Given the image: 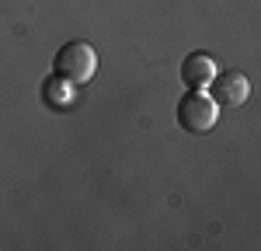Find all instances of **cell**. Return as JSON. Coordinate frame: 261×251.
I'll list each match as a JSON object with an SVG mask.
<instances>
[{
    "label": "cell",
    "instance_id": "obj_1",
    "mask_svg": "<svg viewBox=\"0 0 261 251\" xmlns=\"http://www.w3.org/2000/svg\"><path fill=\"white\" fill-rule=\"evenodd\" d=\"M53 73H60L63 81H70V84L91 81L98 73V53H94V45L84 39L66 42L56 53V60H53Z\"/></svg>",
    "mask_w": 261,
    "mask_h": 251
},
{
    "label": "cell",
    "instance_id": "obj_2",
    "mask_svg": "<svg viewBox=\"0 0 261 251\" xmlns=\"http://www.w3.org/2000/svg\"><path fill=\"white\" fill-rule=\"evenodd\" d=\"M220 122V105L213 102V94H205V91H188V94H181L178 98V126L185 133H209L213 126Z\"/></svg>",
    "mask_w": 261,
    "mask_h": 251
},
{
    "label": "cell",
    "instance_id": "obj_3",
    "mask_svg": "<svg viewBox=\"0 0 261 251\" xmlns=\"http://www.w3.org/2000/svg\"><path fill=\"white\" fill-rule=\"evenodd\" d=\"M247 94H251V81L244 77L241 70H226V73L216 70V77H213V102L216 105L241 108L247 102Z\"/></svg>",
    "mask_w": 261,
    "mask_h": 251
},
{
    "label": "cell",
    "instance_id": "obj_4",
    "mask_svg": "<svg viewBox=\"0 0 261 251\" xmlns=\"http://www.w3.org/2000/svg\"><path fill=\"white\" fill-rule=\"evenodd\" d=\"M213 77H216V63H213L209 53H188L181 60V81L192 91H205L213 84Z\"/></svg>",
    "mask_w": 261,
    "mask_h": 251
},
{
    "label": "cell",
    "instance_id": "obj_5",
    "mask_svg": "<svg viewBox=\"0 0 261 251\" xmlns=\"http://www.w3.org/2000/svg\"><path fill=\"white\" fill-rule=\"evenodd\" d=\"M73 87H77V84H70V81H63L60 73H53L49 81L42 84V98H45L49 108H70V105L77 102Z\"/></svg>",
    "mask_w": 261,
    "mask_h": 251
}]
</instances>
